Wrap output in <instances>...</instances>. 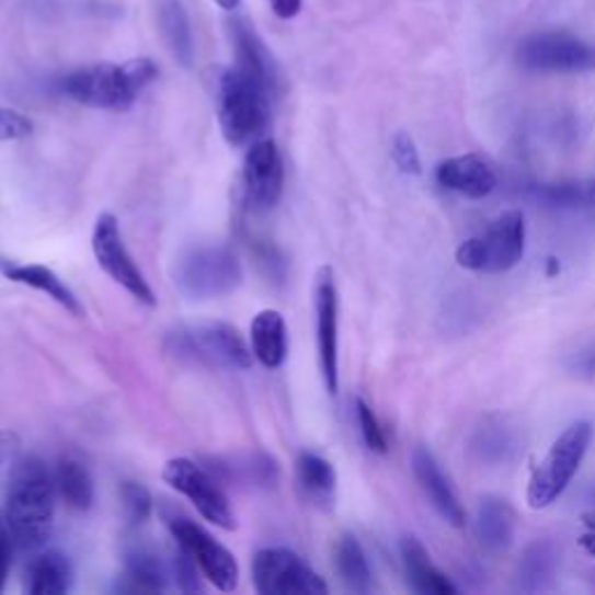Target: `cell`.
I'll return each instance as SVG.
<instances>
[{
	"instance_id": "ab89813d",
	"label": "cell",
	"mask_w": 595,
	"mask_h": 595,
	"mask_svg": "<svg viewBox=\"0 0 595 595\" xmlns=\"http://www.w3.org/2000/svg\"><path fill=\"white\" fill-rule=\"evenodd\" d=\"M588 519H593V522H588V524H593V526H595V512L588 516Z\"/></svg>"
},
{
	"instance_id": "ffe728a7",
	"label": "cell",
	"mask_w": 595,
	"mask_h": 595,
	"mask_svg": "<svg viewBox=\"0 0 595 595\" xmlns=\"http://www.w3.org/2000/svg\"><path fill=\"white\" fill-rule=\"evenodd\" d=\"M249 340H252L254 356L265 368L277 370L284 366L289 356V333H286V321L277 310H263L254 317Z\"/></svg>"
},
{
	"instance_id": "7a4b0ae2",
	"label": "cell",
	"mask_w": 595,
	"mask_h": 595,
	"mask_svg": "<svg viewBox=\"0 0 595 595\" xmlns=\"http://www.w3.org/2000/svg\"><path fill=\"white\" fill-rule=\"evenodd\" d=\"M157 77L159 68L151 59H133L122 66L95 64L66 75L61 91L80 105L124 112Z\"/></svg>"
},
{
	"instance_id": "ac0fdd59",
	"label": "cell",
	"mask_w": 595,
	"mask_h": 595,
	"mask_svg": "<svg viewBox=\"0 0 595 595\" xmlns=\"http://www.w3.org/2000/svg\"><path fill=\"white\" fill-rule=\"evenodd\" d=\"M0 273H3L14 284L31 286V289L49 296L54 302H59L61 307H66V310L72 312L75 317L84 314V307H82L80 298H77L72 294L70 286L47 265H41V263H12V261L0 259Z\"/></svg>"
},
{
	"instance_id": "277c9868",
	"label": "cell",
	"mask_w": 595,
	"mask_h": 595,
	"mask_svg": "<svg viewBox=\"0 0 595 595\" xmlns=\"http://www.w3.org/2000/svg\"><path fill=\"white\" fill-rule=\"evenodd\" d=\"M165 350L180 361L226 370L252 368V347L244 342L236 325L226 321H198L170 333Z\"/></svg>"
},
{
	"instance_id": "3957f363",
	"label": "cell",
	"mask_w": 595,
	"mask_h": 595,
	"mask_svg": "<svg viewBox=\"0 0 595 595\" xmlns=\"http://www.w3.org/2000/svg\"><path fill=\"white\" fill-rule=\"evenodd\" d=\"M271 101L273 95L236 66L219 72V126L230 147H249L263 136L271 122Z\"/></svg>"
},
{
	"instance_id": "83f0119b",
	"label": "cell",
	"mask_w": 595,
	"mask_h": 595,
	"mask_svg": "<svg viewBox=\"0 0 595 595\" xmlns=\"http://www.w3.org/2000/svg\"><path fill=\"white\" fill-rule=\"evenodd\" d=\"M56 491L66 501V505L75 512H87L93 505V479L89 468L72 456L59 460L54 472Z\"/></svg>"
},
{
	"instance_id": "8d00e7d4",
	"label": "cell",
	"mask_w": 595,
	"mask_h": 595,
	"mask_svg": "<svg viewBox=\"0 0 595 595\" xmlns=\"http://www.w3.org/2000/svg\"><path fill=\"white\" fill-rule=\"evenodd\" d=\"M271 5L279 19H294L302 10V0H271Z\"/></svg>"
},
{
	"instance_id": "9c48e42d",
	"label": "cell",
	"mask_w": 595,
	"mask_h": 595,
	"mask_svg": "<svg viewBox=\"0 0 595 595\" xmlns=\"http://www.w3.org/2000/svg\"><path fill=\"white\" fill-rule=\"evenodd\" d=\"M163 482L182 493L205 522L221 530H236V514L217 479L191 458H170L163 468Z\"/></svg>"
},
{
	"instance_id": "30bf717a",
	"label": "cell",
	"mask_w": 595,
	"mask_h": 595,
	"mask_svg": "<svg viewBox=\"0 0 595 595\" xmlns=\"http://www.w3.org/2000/svg\"><path fill=\"white\" fill-rule=\"evenodd\" d=\"M172 540L182 547L201 568L203 577L219 591H236L240 584V565L213 533L201 524L191 522L188 516H168L165 519Z\"/></svg>"
},
{
	"instance_id": "4dcf8cb0",
	"label": "cell",
	"mask_w": 595,
	"mask_h": 595,
	"mask_svg": "<svg viewBox=\"0 0 595 595\" xmlns=\"http://www.w3.org/2000/svg\"><path fill=\"white\" fill-rule=\"evenodd\" d=\"M356 419H358L361 435H363V439H366L368 449L375 451V454H387L389 451L387 433H384L377 414L373 412V408L363 398L356 400Z\"/></svg>"
},
{
	"instance_id": "f35d334b",
	"label": "cell",
	"mask_w": 595,
	"mask_h": 595,
	"mask_svg": "<svg viewBox=\"0 0 595 595\" xmlns=\"http://www.w3.org/2000/svg\"><path fill=\"white\" fill-rule=\"evenodd\" d=\"M215 3H217L219 8H224V10H228V12H233V10L240 8L242 0H215Z\"/></svg>"
},
{
	"instance_id": "52a82bcc",
	"label": "cell",
	"mask_w": 595,
	"mask_h": 595,
	"mask_svg": "<svg viewBox=\"0 0 595 595\" xmlns=\"http://www.w3.org/2000/svg\"><path fill=\"white\" fill-rule=\"evenodd\" d=\"M593 426L588 421H577L551 445L549 454L540 466L533 470L528 482V505L533 510H545L559 501L570 487L572 477L577 474L582 460L591 447Z\"/></svg>"
},
{
	"instance_id": "d590c367",
	"label": "cell",
	"mask_w": 595,
	"mask_h": 595,
	"mask_svg": "<svg viewBox=\"0 0 595 595\" xmlns=\"http://www.w3.org/2000/svg\"><path fill=\"white\" fill-rule=\"evenodd\" d=\"M19 435L10 433V431H0V466H5L8 460H14V456L19 454Z\"/></svg>"
},
{
	"instance_id": "9a60e30c",
	"label": "cell",
	"mask_w": 595,
	"mask_h": 595,
	"mask_svg": "<svg viewBox=\"0 0 595 595\" xmlns=\"http://www.w3.org/2000/svg\"><path fill=\"white\" fill-rule=\"evenodd\" d=\"M226 26L236 52V68L242 70L247 77H252L267 93L275 95L279 89V72L254 26H249L240 16L228 19Z\"/></svg>"
},
{
	"instance_id": "f1b7e54d",
	"label": "cell",
	"mask_w": 595,
	"mask_h": 595,
	"mask_svg": "<svg viewBox=\"0 0 595 595\" xmlns=\"http://www.w3.org/2000/svg\"><path fill=\"white\" fill-rule=\"evenodd\" d=\"M335 565L342 582L347 584L350 591L354 593H370L375 588L373 582V570L366 559V551H363L361 542L354 535L344 533L337 542L335 549Z\"/></svg>"
},
{
	"instance_id": "d6986e66",
	"label": "cell",
	"mask_w": 595,
	"mask_h": 595,
	"mask_svg": "<svg viewBox=\"0 0 595 595\" xmlns=\"http://www.w3.org/2000/svg\"><path fill=\"white\" fill-rule=\"evenodd\" d=\"M296 482L305 501L312 505L329 510L335 503L337 491V472L329 458L314 451H300L296 458Z\"/></svg>"
},
{
	"instance_id": "d4e9b609",
	"label": "cell",
	"mask_w": 595,
	"mask_h": 595,
	"mask_svg": "<svg viewBox=\"0 0 595 595\" xmlns=\"http://www.w3.org/2000/svg\"><path fill=\"white\" fill-rule=\"evenodd\" d=\"M170 572L157 553L138 547L128 553L122 591L130 593H159L165 591Z\"/></svg>"
},
{
	"instance_id": "d6a6232c",
	"label": "cell",
	"mask_w": 595,
	"mask_h": 595,
	"mask_svg": "<svg viewBox=\"0 0 595 595\" xmlns=\"http://www.w3.org/2000/svg\"><path fill=\"white\" fill-rule=\"evenodd\" d=\"M172 572H175V580H178V586L180 591L184 593H196V591H203V582H201V568L196 565V561L191 559V556L178 547L175 551V561H172Z\"/></svg>"
},
{
	"instance_id": "74e56055",
	"label": "cell",
	"mask_w": 595,
	"mask_h": 595,
	"mask_svg": "<svg viewBox=\"0 0 595 595\" xmlns=\"http://www.w3.org/2000/svg\"><path fill=\"white\" fill-rule=\"evenodd\" d=\"M574 370H580L584 375H595V347L582 352L574 358Z\"/></svg>"
},
{
	"instance_id": "4fadbf2b",
	"label": "cell",
	"mask_w": 595,
	"mask_h": 595,
	"mask_svg": "<svg viewBox=\"0 0 595 595\" xmlns=\"http://www.w3.org/2000/svg\"><path fill=\"white\" fill-rule=\"evenodd\" d=\"M242 184L247 203L259 213L273 209L279 203L284 191V161L273 138H259L249 145L242 168Z\"/></svg>"
},
{
	"instance_id": "8fae6325",
	"label": "cell",
	"mask_w": 595,
	"mask_h": 595,
	"mask_svg": "<svg viewBox=\"0 0 595 595\" xmlns=\"http://www.w3.org/2000/svg\"><path fill=\"white\" fill-rule=\"evenodd\" d=\"M254 586L263 595H321L329 593L319 572L307 565L300 556L284 547L256 551L252 563Z\"/></svg>"
},
{
	"instance_id": "484cf974",
	"label": "cell",
	"mask_w": 595,
	"mask_h": 595,
	"mask_svg": "<svg viewBox=\"0 0 595 595\" xmlns=\"http://www.w3.org/2000/svg\"><path fill=\"white\" fill-rule=\"evenodd\" d=\"M470 449L479 464L501 466L510 464L514 454L519 451V439H516L514 431L507 428L503 421H484V426H479L472 435Z\"/></svg>"
},
{
	"instance_id": "ba28073f",
	"label": "cell",
	"mask_w": 595,
	"mask_h": 595,
	"mask_svg": "<svg viewBox=\"0 0 595 595\" xmlns=\"http://www.w3.org/2000/svg\"><path fill=\"white\" fill-rule=\"evenodd\" d=\"M516 64L533 72L553 75H580L595 70V45L582 37L549 31L528 35L516 47Z\"/></svg>"
},
{
	"instance_id": "1f68e13d",
	"label": "cell",
	"mask_w": 595,
	"mask_h": 595,
	"mask_svg": "<svg viewBox=\"0 0 595 595\" xmlns=\"http://www.w3.org/2000/svg\"><path fill=\"white\" fill-rule=\"evenodd\" d=\"M391 157L393 163L405 172V175H421V157L414 140L408 136V133H396V138L391 142Z\"/></svg>"
},
{
	"instance_id": "6da1fadb",
	"label": "cell",
	"mask_w": 595,
	"mask_h": 595,
	"mask_svg": "<svg viewBox=\"0 0 595 595\" xmlns=\"http://www.w3.org/2000/svg\"><path fill=\"white\" fill-rule=\"evenodd\" d=\"M56 493H59L56 479L45 460L37 456L14 460L5 491L3 522L16 549H37L49 540Z\"/></svg>"
},
{
	"instance_id": "7c38bea8",
	"label": "cell",
	"mask_w": 595,
	"mask_h": 595,
	"mask_svg": "<svg viewBox=\"0 0 595 595\" xmlns=\"http://www.w3.org/2000/svg\"><path fill=\"white\" fill-rule=\"evenodd\" d=\"M91 247H93L95 261H99L103 271L114 282H117L122 289H126L133 298L140 300L142 305H149V307L157 305V296H153L151 286L147 284L145 275L140 273V267L136 265V261H133L130 252L124 244L117 217L110 215V213L99 215V219H95V226H93Z\"/></svg>"
},
{
	"instance_id": "836d02e7",
	"label": "cell",
	"mask_w": 595,
	"mask_h": 595,
	"mask_svg": "<svg viewBox=\"0 0 595 595\" xmlns=\"http://www.w3.org/2000/svg\"><path fill=\"white\" fill-rule=\"evenodd\" d=\"M33 133V122L22 112L0 107V142L24 140Z\"/></svg>"
},
{
	"instance_id": "cb8c5ba5",
	"label": "cell",
	"mask_w": 595,
	"mask_h": 595,
	"mask_svg": "<svg viewBox=\"0 0 595 595\" xmlns=\"http://www.w3.org/2000/svg\"><path fill=\"white\" fill-rule=\"evenodd\" d=\"M402 563H405L408 580L416 593L426 595H456L458 588L445 577L431 561V553L416 537H405L400 545Z\"/></svg>"
},
{
	"instance_id": "8992f818",
	"label": "cell",
	"mask_w": 595,
	"mask_h": 595,
	"mask_svg": "<svg viewBox=\"0 0 595 595\" xmlns=\"http://www.w3.org/2000/svg\"><path fill=\"white\" fill-rule=\"evenodd\" d=\"M526 219L519 209H510L489 224L484 233L466 240L456 249L460 267L474 273H507L524 259Z\"/></svg>"
},
{
	"instance_id": "e575fe53",
	"label": "cell",
	"mask_w": 595,
	"mask_h": 595,
	"mask_svg": "<svg viewBox=\"0 0 595 595\" xmlns=\"http://www.w3.org/2000/svg\"><path fill=\"white\" fill-rule=\"evenodd\" d=\"M12 549H14V542L8 533L3 516H0V591L5 588V582H8L10 565H12Z\"/></svg>"
},
{
	"instance_id": "603a6c76",
	"label": "cell",
	"mask_w": 595,
	"mask_h": 595,
	"mask_svg": "<svg viewBox=\"0 0 595 595\" xmlns=\"http://www.w3.org/2000/svg\"><path fill=\"white\" fill-rule=\"evenodd\" d=\"M516 514L503 497L487 495L477 510V535L489 551H507L514 542Z\"/></svg>"
},
{
	"instance_id": "44dd1931",
	"label": "cell",
	"mask_w": 595,
	"mask_h": 595,
	"mask_svg": "<svg viewBox=\"0 0 595 595\" xmlns=\"http://www.w3.org/2000/svg\"><path fill=\"white\" fill-rule=\"evenodd\" d=\"M159 31L163 35V43L170 49L172 59L182 68H191L196 59V45H194V31H191L188 14L182 5V0H159L157 5Z\"/></svg>"
},
{
	"instance_id": "f546056e",
	"label": "cell",
	"mask_w": 595,
	"mask_h": 595,
	"mask_svg": "<svg viewBox=\"0 0 595 595\" xmlns=\"http://www.w3.org/2000/svg\"><path fill=\"white\" fill-rule=\"evenodd\" d=\"M122 507H124L126 519L133 526H140L151 516L153 497H151V493H149V489L145 484L124 482L122 484Z\"/></svg>"
},
{
	"instance_id": "5bb4252c",
	"label": "cell",
	"mask_w": 595,
	"mask_h": 595,
	"mask_svg": "<svg viewBox=\"0 0 595 595\" xmlns=\"http://www.w3.org/2000/svg\"><path fill=\"white\" fill-rule=\"evenodd\" d=\"M314 312H317V350L325 391L337 393V286L333 267L323 265L314 284Z\"/></svg>"
},
{
	"instance_id": "7402d4cb",
	"label": "cell",
	"mask_w": 595,
	"mask_h": 595,
	"mask_svg": "<svg viewBox=\"0 0 595 595\" xmlns=\"http://www.w3.org/2000/svg\"><path fill=\"white\" fill-rule=\"evenodd\" d=\"M72 586V568L66 553L47 549L26 568L24 588L28 595H64Z\"/></svg>"
},
{
	"instance_id": "5b68a950",
	"label": "cell",
	"mask_w": 595,
	"mask_h": 595,
	"mask_svg": "<svg viewBox=\"0 0 595 595\" xmlns=\"http://www.w3.org/2000/svg\"><path fill=\"white\" fill-rule=\"evenodd\" d=\"M242 265L233 249L194 247L175 265V286L188 300H215L240 289Z\"/></svg>"
},
{
	"instance_id": "e0dca14e",
	"label": "cell",
	"mask_w": 595,
	"mask_h": 595,
	"mask_svg": "<svg viewBox=\"0 0 595 595\" xmlns=\"http://www.w3.org/2000/svg\"><path fill=\"white\" fill-rule=\"evenodd\" d=\"M435 180L439 186H445L466 198H484L497 186V178L493 168L477 153H466V157H454L437 165Z\"/></svg>"
},
{
	"instance_id": "4316f807",
	"label": "cell",
	"mask_w": 595,
	"mask_h": 595,
	"mask_svg": "<svg viewBox=\"0 0 595 595\" xmlns=\"http://www.w3.org/2000/svg\"><path fill=\"white\" fill-rule=\"evenodd\" d=\"M556 568H559V551L551 542H535L526 549L516 570V586L526 593H537L551 586Z\"/></svg>"
},
{
	"instance_id": "2e32d148",
	"label": "cell",
	"mask_w": 595,
	"mask_h": 595,
	"mask_svg": "<svg viewBox=\"0 0 595 595\" xmlns=\"http://www.w3.org/2000/svg\"><path fill=\"white\" fill-rule=\"evenodd\" d=\"M412 470L421 491L426 493L431 505L439 512L445 522L451 526L466 524V510L460 505L456 491L451 489L449 479L445 477L443 468L437 466L435 456L426 447H416L412 454Z\"/></svg>"
}]
</instances>
